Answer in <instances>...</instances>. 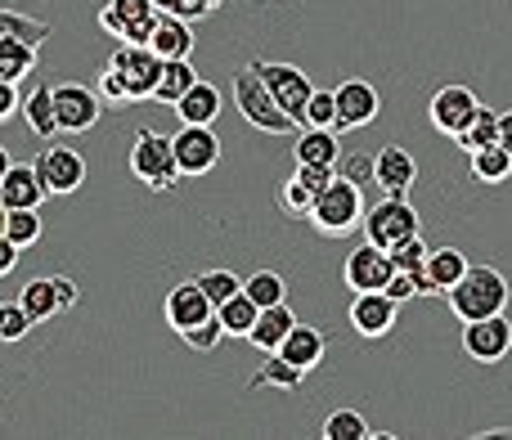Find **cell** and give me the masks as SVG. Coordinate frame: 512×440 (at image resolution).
<instances>
[{"label": "cell", "instance_id": "cell-1", "mask_svg": "<svg viewBox=\"0 0 512 440\" xmlns=\"http://www.w3.org/2000/svg\"><path fill=\"white\" fill-rule=\"evenodd\" d=\"M445 297H450L454 319H463V324H468V319H486L508 306V279L495 265H468L463 279L454 283Z\"/></svg>", "mask_w": 512, "mask_h": 440}, {"label": "cell", "instance_id": "cell-2", "mask_svg": "<svg viewBox=\"0 0 512 440\" xmlns=\"http://www.w3.org/2000/svg\"><path fill=\"white\" fill-rule=\"evenodd\" d=\"M234 104H239L243 122H252L256 131H265V135L301 131V126L279 108V99L270 95V86L261 81V72H256L252 63H248V68H234Z\"/></svg>", "mask_w": 512, "mask_h": 440}, {"label": "cell", "instance_id": "cell-3", "mask_svg": "<svg viewBox=\"0 0 512 440\" xmlns=\"http://www.w3.org/2000/svg\"><path fill=\"white\" fill-rule=\"evenodd\" d=\"M131 176L140 185H149L153 194H167V189L180 185V162L176 149H171V135L144 126L140 135L131 140Z\"/></svg>", "mask_w": 512, "mask_h": 440}, {"label": "cell", "instance_id": "cell-4", "mask_svg": "<svg viewBox=\"0 0 512 440\" xmlns=\"http://www.w3.org/2000/svg\"><path fill=\"white\" fill-rule=\"evenodd\" d=\"M360 220H364V189L355 185V180L337 176L324 194H315V207H310V229H315L319 238L351 234Z\"/></svg>", "mask_w": 512, "mask_h": 440}, {"label": "cell", "instance_id": "cell-5", "mask_svg": "<svg viewBox=\"0 0 512 440\" xmlns=\"http://www.w3.org/2000/svg\"><path fill=\"white\" fill-rule=\"evenodd\" d=\"M414 234H423V225H418V212L405 194H387L382 203H373L369 212H364V238L387 247V252Z\"/></svg>", "mask_w": 512, "mask_h": 440}, {"label": "cell", "instance_id": "cell-6", "mask_svg": "<svg viewBox=\"0 0 512 440\" xmlns=\"http://www.w3.org/2000/svg\"><path fill=\"white\" fill-rule=\"evenodd\" d=\"M252 68L261 72V81L270 86V95L279 99L283 113H288L297 126H306V104H310V95H315L306 72L292 68V63H274V59H252Z\"/></svg>", "mask_w": 512, "mask_h": 440}, {"label": "cell", "instance_id": "cell-7", "mask_svg": "<svg viewBox=\"0 0 512 440\" xmlns=\"http://www.w3.org/2000/svg\"><path fill=\"white\" fill-rule=\"evenodd\" d=\"M162 9L153 5V0H108L104 9H99V27H104L108 36H117V41H131V45H149V32L153 23H158Z\"/></svg>", "mask_w": 512, "mask_h": 440}, {"label": "cell", "instance_id": "cell-8", "mask_svg": "<svg viewBox=\"0 0 512 440\" xmlns=\"http://www.w3.org/2000/svg\"><path fill=\"white\" fill-rule=\"evenodd\" d=\"M391 274H396L391 252L378 243H369V238H364L355 252H346V261H342V279L351 292H387Z\"/></svg>", "mask_w": 512, "mask_h": 440}, {"label": "cell", "instance_id": "cell-9", "mask_svg": "<svg viewBox=\"0 0 512 440\" xmlns=\"http://www.w3.org/2000/svg\"><path fill=\"white\" fill-rule=\"evenodd\" d=\"M54 108H59V131L86 135L104 113V99H99V90L81 86V81H63V86H54Z\"/></svg>", "mask_w": 512, "mask_h": 440}, {"label": "cell", "instance_id": "cell-10", "mask_svg": "<svg viewBox=\"0 0 512 440\" xmlns=\"http://www.w3.org/2000/svg\"><path fill=\"white\" fill-rule=\"evenodd\" d=\"M171 149H176L180 176H207V171L221 162V140H216L212 126H185L171 135Z\"/></svg>", "mask_w": 512, "mask_h": 440}, {"label": "cell", "instance_id": "cell-11", "mask_svg": "<svg viewBox=\"0 0 512 440\" xmlns=\"http://www.w3.org/2000/svg\"><path fill=\"white\" fill-rule=\"evenodd\" d=\"M508 346H512V324H508L504 310L463 324V351H468L477 364H499L508 355Z\"/></svg>", "mask_w": 512, "mask_h": 440}, {"label": "cell", "instance_id": "cell-12", "mask_svg": "<svg viewBox=\"0 0 512 440\" xmlns=\"http://www.w3.org/2000/svg\"><path fill=\"white\" fill-rule=\"evenodd\" d=\"M333 95H337V131H360V126L378 122L382 95H378V86H373V81L351 77V81H342Z\"/></svg>", "mask_w": 512, "mask_h": 440}, {"label": "cell", "instance_id": "cell-13", "mask_svg": "<svg viewBox=\"0 0 512 440\" xmlns=\"http://www.w3.org/2000/svg\"><path fill=\"white\" fill-rule=\"evenodd\" d=\"M162 63L167 59H158V54L149 50V45H131V41H122V50L108 59V68H117L122 72V81L131 86V95L135 99H153V86H158V77H162Z\"/></svg>", "mask_w": 512, "mask_h": 440}, {"label": "cell", "instance_id": "cell-14", "mask_svg": "<svg viewBox=\"0 0 512 440\" xmlns=\"http://www.w3.org/2000/svg\"><path fill=\"white\" fill-rule=\"evenodd\" d=\"M36 171H41V185L45 194H77L81 185H86V162H81V153L63 149V144H50V149L36 158Z\"/></svg>", "mask_w": 512, "mask_h": 440}, {"label": "cell", "instance_id": "cell-15", "mask_svg": "<svg viewBox=\"0 0 512 440\" xmlns=\"http://www.w3.org/2000/svg\"><path fill=\"white\" fill-rule=\"evenodd\" d=\"M396 306L400 301H391L387 292H355L346 319H351V328L364 342H378V337H387L391 328H396Z\"/></svg>", "mask_w": 512, "mask_h": 440}, {"label": "cell", "instance_id": "cell-16", "mask_svg": "<svg viewBox=\"0 0 512 440\" xmlns=\"http://www.w3.org/2000/svg\"><path fill=\"white\" fill-rule=\"evenodd\" d=\"M477 108H481V99L472 95L468 86H441L432 95V104H427V117H432L436 131L454 140V135L472 122V113H477Z\"/></svg>", "mask_w": 512, "mask_h": 440}, {"label": "cell", "instance_id": "cell-17", "mask_svg": "<svg viewBox=\"0 0 512 440\" xmlns=\"http://www.w3.org/2000/svg\"><path fill=\"white\" fill-rule=\"evenodd\" d=\"M162 315H167V324L176 328V333H185V328L212 319L216 306H212V297L203 292V283L189 279V283H176V288L167 292V301H162Z\"/></svg>", "mask_w": 512, "mask_h": 440}, {"label": "cell", "instance_id": "cell-18", "mask_svg": "<svg viewBox=\"0 0 512 440\" xmlns=\"http://www.w3.org/2000/svg\"><path fill=\"white\" fill-rule=\"evenodd\" d=\"M414 180H418V162L409 149L387 144L382 153H373V185H378L382 194H409Z\"/></svg>", "mask_w": 512, "mask_h": 440}, {"label": "cell", "instance_id": "cell-19", "mask_svg": "<svg viewBox=\"0 0 512 440\" xmlns=\"http://www.w3.org/2000/svg\"><path fill=\"white\" fill-rule=\"evenodd\" d=\"M45 185L36 162H9V171L0 176V203L5 207H41Z\"/></svg>", "mask_w": 512, "mask_h": 440}, {"label": "cell", "instance_id": "cell-20", "mask_svg": "<svg viewBox=\"0 0 512 440\" xmlns=\"http://www.w3.org/2000/svg\"><path fill=\"white\" fill-rule=\"evenodd\" d=\"M149 50L158 59H189L194 54V27H189V18L158 14V23L149 32Z\"/></svg>", "mask_w": 512, "mask_h": 440}, {"label": "cell", "instance_id": "cell-21", "mask_svg": "<svg viewBox=\"0 0 512 440\" xmlns=\"http://www.w3.org/2000/svg\"><path fill=\"white\" fill-rule=\"evenodd\" d=\"M171 108H176V117L185 126H212L216 117H221V90H216L212 81H194Z\"/></svg>", "mask_w": 512, "mask_h": 440}, {"label": "cell", "instance_id": "cell-22", "mask_svg": "<svg viewBox=\"0 0 512 440\" xmlns=\"http://www.w3.org/2000/svg\"><path fill=\"white\" fill-rule=\"evenodd\" d=\"M292 158H297V162H315V167H337V158H342L337 131H333V126H301L297 144H292Z\"/></svg>", "mask_w": 512, "mask_h": 440}, {"label": "cell", "instance_id": "cell-23", "mask_svg": "<svg viewBox=\"0 0 512 440\" xmlns=\"http://www.w3.org/2000/svg\"><path fill=\"white\" fill-rule=\"evenodd\" d=\"M292 324H297V315L288 310V301H279V306H265L261 315H256L248 342H252L261 355H270V351H279V346H283V337L292 333Z\"/></svg>", "mask_w": 512, "mask_h": 440}, {"label": "cell", "instance_id": "cell-24", "mask_svg": "<svg viewBox=\"0 0 512 440\" xmlns=\"http://www.w3.org/2000/svg\"><path fill=\"white\" fill-rule=\"evenodd\" d=\"M324 346H328V337L319 333V328H310V324H292V333L283 337V346H279V355L283 360H292L297 369H315L319 360H324Z\"/></svg>", "mask_w": 512, "mask_h": 440}, {"label": "cell", "instance_id": "cell-25", "mask_svg": "<svg viewBox=\"0 0 512 440\" xmlns=\"http://www.w3.org/2000/svg\"><path fill=\"white\" fill-rule=\"evenodd\" d=\"M23 122L32 126V135H41V140L59 135V108H54L50 81H41V86H32V95H23Z\"/></svg>", "mask_w": 512, "mask_h": 440}, {"label": "cell", "instance_id": "cell-26", "mask_svg": "<svg viewBox=\"0 0 512 440\" xmlns=\"http://www.w3.org/2000/svg\"><path fill=\"white\" fill-rule=\"evenodd\" d=\"M472 176L481 180V185H504V180L512 176V153L504 149V144H486V149H472Z\"/></svg>", "mask_w": 512, "mask_h": 440}, {"label": "cell", "instance_id": "cell-27", "mask_svg": "<svg viewBox=\"0 0 512 440\" xmlns=\"http://www.w3.org/2000/svg\"><path fill=\"white\" fill-rule=\"evenodd\" d=\"M256 315H261V306H256L243 288L234 292L230 301H221V306H216V319L225 324V337H248L252 324H256Z\"/></svg>", "mask_w": 512, "mask_h": 440}, {"label": "cell", "instance_id": "cell-28", "mask_svg": "<svg viewBox=\"0 0 512 440\" xmlns=\"http://www.w3.org/2000/svg\"><path fill=\"white\" fill-rule=\"evenodd\" d=\"M301 378H306V369H297L292 360H283L279 351L265 355V364L252 373V387H279V391H301Z\"/></svg>", "mask_w": 512, "mask_h": 440}, {"label": "cell", "instance_id": "cell-29", "mask_svg": "<svg viewBox=\"0 0 512 440\" xmlns=\"http://www.w3.org/2000/svg\"><path fill=\"white\" fill-rule=\"evenodd\" d=\"M463 270H468V256H463L459 247H436V252L427 256V279H432L436 292H450L454 283L463 279Z\"/></svg>", "mask_w": 512, "mask_h": 440}, {"label": "cell", "instance_id": "cell-30", "mask_svg": "<svg viewBox=\"0 0 512 440\" xmlns=\"http://www.w3.org/2000/svg\"><path fill=\"white\" fill-rule=\"evenodd\" d=\"M194 81H198L194 63H189V59H167V63H162L158 86H153V99H158V104H176V99L185 95Z\"/></svg>", "mask_w": 512, "mask_h": 440}, {"label": "cell", "instance_id": "cell-31", "mask_svg": "<svg viewBox=\"0 0 512 440\" xmlns=\"http://www.w3.org/2000/svg\"><path fill=\"white\" fill-rule=\"evenodd\" d=\"M495 140H499V113H495V108H486V104H481L477 113H472V122L454 135V144H459L463 153L486 149V144H495Z\"/></svg>", "mask_w": 512, "mask_h": 440}, {"label": "cell", "instance_id": "cell-32", "mask_svg": "<svg viewBox=\"0 0 512 440\" xmlns=\"http://www.w3.org/2000/svg\"><path fill=\"white\" fill-rule=\"evenodd\" d=\"M18 306L27 310V315L41 324V319H50V315H59V288H54V279H32L23 292H18Z\"/></svg>", "mask_w": 512, "mask_h": 440}, {"label": "cell", "instance_id": "cell-33", "mask_svg": "<svg viewBox=\"0 0 512 440\" xmlns=\"http://www.w3.org/2000/svg\"><path fill=\"white\" fill-rule=\"evenodd\" d=\"M5 36H14V41H27L41 50L45 41H50V23H41V18H27L18 14V9H0V41Z\"/></svg>", "mask_w": 512, "mask_h": 440}, {"label": "cell", "instance_id": "cell-34", "mask_svg": "<svg viewBox=\"0 0 512 440\" xmlns=\"http://www.w3.org/2000/svg\"><path fill=\"white\" fill-rule=\"evenodd\" d=\"M32 68H36V45L5 36V41H0V77H5V81H23Z\"/></svg>", "mask_w": 512, "mask_h": 440}, {"label": "cell", "instance_id": "cell-35", "mask_svg": "<svg viewBox=\"0 0 512 440\" xmlns=\"http://www.w3.org/2000/svg\"><path fill=\"white\" fill-rule=\"evenodd\" d=\"M319 432H324V440H369L373 427L364 423V414H355V409H333Z\"/></svg>", "mask_w": 512, "mask_h": 440}, {"label": "cell", "instance_id": "cell-36", "mask_svg": "<svg viewBox=\"0 0 512 440\" xmlns=\"http://www.w3.org/2000/svg\"><path fill=\"white\" fill-rule=\"evenodd\" d=\"M243 292L256 301V306H279V301H288V288H283V274H274V270H256L248 274V283H243Z\"/></svg>", "mask_w": 512, "mask_h": 440}, {"label": "cell", "instance_id": "cell-37", "mask_svg": "<svg viewBox=\"0 0 512 440\" xmlns=\"http://www.w3.org/2000/svg\"><path fill=\"white\" fill-rule=\"evenodd\" d=\"M5 234L14 238L18 247H32L36 238H41V216H36V207H9Z\"/></svg>", "mask_w": 512, "mask_h": 440}, {"label": "cell", "instance_id": "cell-38", "mask_svg": "<svg viewBox=\"0 0 512 440\" xmlns=\"http://www.w3.org/2000/svg\"><path fill=\"white\" fill-rule=\"evenodd\" d=\"M279 207H283V216H292V220H310V207H315V194H310L306 185H301L297 176L283 185V194H279Z\"/></svg>", "mask_w": 512, "mask_h": 440}, {"label": "cell", "instance_id": "cell-39", "mask_svg": "<svg viewBox=\"0 0 512 440\" xmlns=\"http://www.w3.org/2000/svg\"><path fill=\"white\" fill-rule=\"evenodd\" d=\"M221 337H225V324L212 315V319H203V324L185 328V333H180V342H185L189 351H216V346H221Z\"/></svg>", "mask_w": 512, "mask_h": 440}, {"label": "cell", "instance_id": "cell-40", "mask_svg": "<svg viewBox=\"0 0 512 440\" xmlns=\"http://www.w3.org/2000/svg\"><path fill=\"white\" fill-rule=\"evenodd\" d=\"M198 283H203V292H207V297H212V306H221V301H230L234 292L243 288V283H239V274H234V270H203V274H198Z\"/></svg>", "mask_w": 512, "mask_h": 440}, {"label": "cell", "instance_id": "cell-41", "mask_svg": "<svg viewBox=\"0 0 512 440\" xmlns=\"http://www.w3.org/2000/svg\"><path fill=\"white\" fill-rule=\"evenodd\" d=\"M306 126H333V131H337V95H333V90H315V95H310Z\"/></svg>", "mask_w": 512, "mask_h": 440}, {"label": "cell", "instance_id": "cell-42", "mask_svg": "<svg viewBox=\"0 0 512 440\" xmlns=\"http://www.w3.org/2000/svg\"><path fill=\"white\" fill-rule=\"evenodd\" d=\"M32 324H36V319L27 315L18 301H14V306H5V319H0V342H23V337L32 333Z\"/></svg>", "mask_w": 512, "mask_h": 440}, {"label": "cell", "instance_id": "cell-43", "mask_svg": "<svg viewBox=\"0 0 512 440\" xmlns=\"http://www.w3.org/2000/svg\"><path fill=\"white\" fill-rule=\"evenodd\" d=\"M99 99H108V104H117V108H122V104H135V95H131V86H126V81H122V72H117V68H104V72H99Z\"/></svg>", "mask_w": 512, "mask_h": 440}, {"label": "cell", "instance_id": "cell-44", "mask_svg": "<svg viewBox=\"0 0 512 440\" xmlns=\"http://www.w3.org/2000/svg\"><path fill=\"white\" fill-rule=\"evenodd\" d=\"M337 176H346V180H355V185H373V153H351V158H337Z\"/></svg>", "mask_w": 512, "mask_h": 440}, {"label": "cell", "instance_id": "cell-45", "mask_svg": "<svg viewBox=\"0 0 512 440\" xmlns=\"http://www.w3.org/2000/svg\"><path fill=\"white\" fill-rule=\"evenodd\" d=\"M292 176H297L301 185L310 189V194H324V189L337 180V167H315V162H297V171H292Z\"/></svg>", "mask_w": 512, "mask_h": 440}, {"label": "cell", "instance_id": "cell-46", "mask_svg": "<svg viewBox=\"0 0 512 440\" xmlns=\"http://www.w3.org/2000/svg\"><path fill=\"white\" fill-rule=\"evenodd\" d=\"M153 5L162 9V14H176V18H189V23H198V18H207L212 9L203 5V0H153Z\"/></svg>", "mask_w": 512, "mask_h": 440}, {"label": "cell", "instance_id": "cell-47", "mask_svg": "<svg viewBox=\"0 0 512 440\" xmlns=\"http://www.w3.org/2000/svg\"><path fill=\"white\" fill-rule=\"evenodd\" d=\"M14 113H23V95H18V81H5V77H0V126H5Z\"/></svg>", "mask_w": 512, "mask_h": 440}, {"label": "cell", "instance_id": "cell-48", "mask_svg": "<svg viewBox=\"0 0 512 440\" xmlns=\"http://www.w3.org/2000/svg\"><path fill=\"white\" fill-rule=\"evenodd\" d=\"M414 292H418V279H414L409 270H396V274H391V283H387V297H391V301H405V297H414Z\"/></svg>", "mask_w": 512, "mask_h": 440}, {"label": "cell", "instance_id": "cell-49", "mask_svg": "<svg viewBox=\"0 0 512 440\" xmlns=\"http://www.w3.org/2000/svg\"><path fill=\"white\" fill-rule=\"evenodd\" d=\"M18 252H23V247H18L9 234H0V279H5V274L18 265Z\"/></svg>", "mask_w": 512, "mask_h": 440}, {"label": "cell", "instance_id": "cell-50", "mask_svg": "<svg viewBox=\"0 0 512 440\" xmlns=\"http://www.w3.org/2000/svg\"><path fill=\"white\" fill-rule=\"evenodd\" d=\"M54 288H59V306H63V310H68L72 301H77V283H72V279H63V274H54Z\"/></svg>", "mask_w": 512, "mask_h": 440}, {"label": "cell", "instance_id": "cell-51", "mask_svg": "<svg viewBox=\"0 0 512 440\" xmlns=\"http://www.w3.org/2000/svg\"><path fill=\"white\" fill-rule=\"evenodd\" d=\"M499 144L512 153V108H508V113H499Z\"/></svg>", "mask_w": 512, "mask_h": 440}, {"label": "cell", "instance_id": "cell-52", "mask_svg": "<svg viewBox=\"0 0 512 440\" xmlns=\"http://www.w3.org/2000/svg\"><path fill=\"white\" fill-rule=\"evenodd\" d=\"M9 162H14V158H9V149H5V144H0V176H5V171H9Z\"/></svg>", "mask_w": 512, "mask_h": 440}, {"label": "cell", "instance_id": "cell-53", "mask_svg": "<svg viewBox=\"0 0 512 440\" xmlns=\"http://www.w3.org/2000/svg\"><path fill=\"white\" fill-rule=\"evenodd\" d=\"M481 436H512V427H490V432H481Z\"/></svg>", "mask_w": 512, "mask_h": 440}, {"label": "cell", "instance_id": "cell-54", "mask_svg": "<svg viewBox=\"0 0 512 440\" xmlns=\"http://www.w3.org/2000/svg\"><path fill=\"white\" fill-rule=\"evenodd\" d=\"M203 5H207V9H221V5H225V0H203Z\"/></svg>", "mask_w": 512, "mask_h": 440}, {"label": "cell", "instance_id": "cell-55", "mask_svg": "<svg viewBox=\"0 0 512 440\" xmlns=\"http://www.w3.org/2000/svg\"><path fill=\"white\" fill-rule=\"evenodd\" d=\"M0 319H5V301H0Z\"/></svg>", "mask_w": 512, "mask_h": 440}]
</instances>
